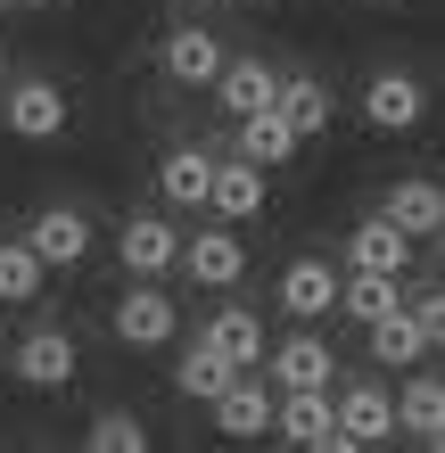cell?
Returning <instances> with one entry per match:
<instances>
[{"mask_svg":"<svg viewBox=\"0 0 445 453\" xmlns=\"http://www.w3.org/2000/svg\"><path fill=\"white\" fill-rule=\"evenodd\" d=\"M272 437L297 445V453H355L330 420V388H280L272 395Z\"/></svg>","mask_w":445,"mask_h":453,"instance_id":"cell-1","label":"cell"},{"mask_svg":"<svg viewBox=\"0 0 445 453\" xmlns=\"http://www.w3.org/2000/svg\"><path fill=\"white\" fill-rule=\"evenodd\" d=\"M9 371H17L34 395H58V388H74V371H83V346H74V330L42 322V330H25V338H17Z\"/></svg>","mask_w":445,"mask_h":453,"instance_id":"cell-2","label":"cell"},{"mask_svg":"<svg viewBox=\"0 0 445 453\" xmlns=\"http://www.w3.org/2000/svg\"><path fill=\"white\" fill-rule=\"evenodd\" d=\"M116 338L133 346V355H157V346L181 338V305H173L157 280H133V288L116 297Z\"/></svg>","mask_w":445,"mask_h":453,"instance_id":"cell-3","label":"cell"},{"mask_svg":"<svg viewBox=\"0 0 445 453\" xmlns=\"http://www.w3.org/2000/svg\"><path fill=\"white\" fill-rule=\"evenodd\" d=\"M0 124H9L17 141H58L66 132V91L42 83V74H25V83L0 91Z\"/></svg>","mask_w":445,"mask_h":453,"instance_id":"cell-4","label":"cell"},{"mask_svg":"<svg viewBox=\"0 0 445 453\" xmlns=\"http://www.w3.org/2000/svg\"><path fill=\"white\" fill-rule=\"evenodd\" d=\"M330 420H338L347 445H387V437H396V395H387L380 380H347L338 404H330Z\"/></svg>","mask_w":445,"mask_h":453,"instance_id":"cell-5","label":"cell"},{"mask_svg":"<svg viewBox=\"0 0 445 453\" xmlns=\"http://www.w3.org/2000/svg\"><path fill=\"white\" fill-rule=\"evenodd\" d=\"M429 116V91H421V74H404V66H380L372 83H363V124L372 132H412Z\"/></svg>","mask_w":445,"mask_h":453,"instance_id":"cell-6","label":"cell"},{"mask_svg":"<svg viewBox=\"0 0 445 453\" xmlns=\"http://www.w3.org/2000/svg\"><path fill=\"white\" fill-rule=\"evenodd\" d=\"M25 248H34L50 273H74V264L91 256V215L83 206H42V215L25 223Z\"/></svg>","mask_w":445,"mask_h":453,"instance_id":"cell-7","label":"cell"},{"mask_svg":"<svg viewBox=\"0 0 445 453\" xmlns=\"http://www.w3.org/2000/svg\"><path fill=\"white\" fill-rule=\"evenodd\" d=\"M181 273H190L198 288H240L248 280V248H240V231L215 223V231H198V239H181Z\"/></svg>","mask_w":445,"mask_h":453,"instance_id":"cell-8","label":"cell"},{"mask_svg":"<svg viewBox=\"0 0 445 453\" xmlns=\"http://www.w3.org/2000/svg\"><path fill=\"white\" fill-rule=\"evenodd\" d=\"M116 256H124V280H165L173 256H181V231L165 215H133L116 231Z\"/></svg>","mask_w":445,"mask_h":453,"instance_id":"cell-9","label":"cell"},{"mask_svg":"<svg viewBox=\"0 0 445 453\" xmlns=\"http://www.w3.org/2000/svg\"><path fill=\"white\" fill-rule=\"evenodd\" d=\"M412 248H421V239L412 231H396L387 215H363L355 231H347V273H412Z\"/></svg>","mask_w":445,"mask_h":453,"instance_id":"cell-10","label":"cell"},{"mask_svg":"<svg viewBox=\"0 0 445 453\" xmlns=\"http://www.w3.org/2000/svg\"><path fill=\"white\" fill-rule=\"evenodd\" d=\"M265 371L272 388H330L338 380V363H330V338H313V330H297V338H280V346H265Z\"/></svg>","mask_w":445,"mask_h":453,"instance_id":"cell-11","label":"cell"},{"mask_svg":"<svg viewBox=\"0 0 445 453\" xmlns=\"http://www.w3.org/2000/svg\"><path fill=\"white\" fill-rule=\"evenodd\" d=\"M206 412H215V429H223V437H240V445H248V437H265V429H272V388L256 380V371H231L223 395H215Z\"/></svg>","mask_w":445,"mask_h":453,"instance_id":"cell-12","label":"cell"},{"mask_svg":"<svg viewBox=\"0 0 445 453\" xmlns=\"http://www.w3.org/2000/svg\"><path fill=\"white\" fill-rule=\"evenodd\" d=\"M206 206H215V223H256V215H265V165H248V157H215Z\"/></svg>","mask_w":445,"mask_h":453,"instance_id":"cell-13","label":"cell"},{"mask_svg":"<svg viewBox=\"0 0 445 453\" xmlns=\"http://www.w3.org/2000/svg\"><path fill=\"white\" fill-rule=\"evenodd\" d=\"M396 429L412 445H445V388H437V371L429 363H412V380L396 395Z\"/></svg>","mask_w":445,"mask_h":453,"instance_id":"cell-14","label":"cell"},{"mask_svg":"<svg viewBox=\"0 0 445 453\" xmlns=\"http://www.w3.org/2000/svg\"><path fill=\"white\" fill-rule=\"evenodd\" d=\"M223 58H231V50H223V34H206V25H181V34H165V74H173L181 91H206Z\"/></svg>","mask_w":445,"mask_h":453,"instance_id":"cell-15","label":"cell"},{"mask_svg":"<svg viewBox=\"0 0 445 453\" xmlns=\"http://www.w3.org/2000/svg\"><path fill=\"white\" fill-rule=\"evenodd\" d=\"M330 305H338V273L322 256H297L289 273H280V313H289V322H322Z\"/></svg>","mask_w":445,"mask_h":453,"instance_id":"cell-16","label":"cell"},{"mask_svg":"<svg viewBox=\"0 0 445 453\" xmlns=\"http://www.w3.org/2000/svg\"><path fill=\"white\" fill-rule=\"evenodd\" d=\"M198 338L215 346V355H223L231 371H256V363H265V322H256L248 305H215V313H206V330H198Z\"/></svg>","mask_w":445,"mask_h":453,"instance_id":"cell-17","label":"cell"},{"mask_svg":"<svg viewBox=\"0 0 445 453\" xmlns=\"http://www.w3.org/2000/svg\"><path fill=\"white\" fill-rule=\"evenodd\" d=\"M380 215L396 223V231H412V239H437L445 231V190L429 173H412V181H396V190L380 198Z\"/></svg>","mask_w":445,"mask_h":453,"instance_id":"cell-18","label":"cell"},{"mask_svg":"<svg viewBox=\"0 0 445 453\" xmlns=\"http://www.w3.org/2000/svg\"><path fill=\"white\" fill-rule=\"evenodd\" d=\"M206 181H215V157H206V149H165V165H157V198H165L173 215H198Z\"/></svg>","mask_w":445,"mask_h":453,"instance_id":"cell-19","label":"cell"},{"mask_svg":"<svg viewBox=\"0 0 445 453\" xmlns=\"http://www.w3.org/2000/svg\"><path fill=\"white\" fill-rule=\"evenodd\" d=\"M231 124H240V157H248V165H265V173H272V165H289V157L305 149L280 108H248V116H231Z\"/></svg>","mask_w":445,"mask_h":453,"instance_id":"cell-20","label":"cell"},{"mask_svg":"<svg viewBox=\"0 0 445 453\" xmlns=\"http://www.w3.org/2000/svg\"><path fill=\"white\" fill-rule=\"evenodd\" d=\"M272 83H280V74H272L265 58H223L206 91L223 99V116H248V108H272Z\"/></svg>","mask_w":445,"mask_h":453,"instance_id":"cell-21","label":"cell"},{"mask_svg":"<svg viewBox=\"0 0 445 453\" xmlns=\"http://www.w3.org/2000/svg\"><path fill=\"white\" fill-rule=\"evenodd\" d=\"M272 108L289 116L297 141H313V132H330V83H322V74H280V83H272Z\"/></svg>","mask_w":445,"mask_h":453,"instance_id":"cell-22","label":"cell"},{"mask_svg":"<svg viewBox=\"0 0 445 453\" xmlns=\"http://www.w3.org/2000/svg\"><path fill=\"white\" fill-rule=\"evenodd\" d=\"M363 338H372V363H396V371H412V363H429V355H437L404 305H387L380 322H363Z\"/></svg>","mask_w":445,"mask_h":453,"instance_id":"cell-23","label":"cell"},{"mask_svg":"<svg viewBox=\"0 0 445 453\" xmlns=\"http://www.w3.org/2000/svg\"><path fill=\"white\" fill-rule=\"evenodd\" d=\"M387 305H404V280L396 273H338V305L330 313H347V322H380Z\"/></svg>","mask_w":445,"mask_h":453,"instance_id":"cell-24","label":"cell"},{"mask_svg":"<svg viewBox=\"0 0 445 453\" xmlns=\"http://www.w3.org/2000/svg\"><path fill=\"white\" fill-rule=\"evenodd\" d=\"M223 380H231V363H223L206 338H190V346H181V363H173V395H181V404H215V395H223Z\"/></svg>","mask_w":445,"mask_h":453,"instance_id":"cell-25","label":"cell"},{"mask_svg":"<svg viewBox=\"0 0 445 453\" xmlns=\"http://www.w3.org/2000/svg\"><path fill=\"white\" fill-rule=\"evenodd\" d=\"M50 280V264L25 248V239H0V305H34Z\"/></svg>","mask_w":445,"mask_h":453,"instance_id":"cell-26","label":"cell"},{"mask_svg":"<svg viewBox=\"0 0 445 453\" xmlns=\"http://www.w3.org/2000/svg\"><path fill=\"white\" fill-rule=\"evenodd\" d=\"M83 445H91V453H149V420L124 412V404H108V412L83 429Z\"/></svg>","mask_w":445,"mask_h":453,"instance_id":"cell-27","label":"cell"},{"mask_svg":"<svg viewBox=\"0 0 445 453\" xmlns=\"http://www.w3.org/2000/svg\"><path fill=\"white\" fill-rule=\"evenodd\" d=\"M404 313L421 322V338H429V346H445V297H437V288H421V297H404Z\"/></svg>","mask_w":445,"mask_h":453,"instance_id":"cell-28","label":"cell"},{"mask_svg":"<svg viewBox=\"0 0 445 453\" xmlns=\"http://www.w3.org/2000/svg\"><path fill=\"white\" fill-rule=\"evenodd\" d=\"M9 9H58V0H9Z\"/></svg>","mask_w":445,"mask_h":453,"instance_id":"cell-29","label":"cell"},{"mask_svg":"<svg viewBox=\"0 0 445 453\" xmlns=\"http://www.w3.org/2000/svg\"><path fill=\"white\" fill-rule=\"evenodd\" d=\"M181 9H215V0H181Z\"/></svg>","mask_w":445,"mask_h":453,"instance_id":"cell-30","label":"cell"},{"mask_svg":"<svg viewBox=\"0 0 445 453\" xmlns=\"http://www.w3.org/2000/svg\"><path fill=\"white\" fill-rule=\"evenodd\" d=\"M363 9H396V0H363Z\"/></svg>","mask_w":445,"mask_h":453,"instance_id":"cell-31","label":"cell"},{"mask_svg":"<svg viewBox=\"0 0 445 453\" xmlns=\"http://www.w3.org/2000/svg\"><path fill=\"white\" fill-rule=\"evenodd\" d=\"M248 9H280V0H248Z\"/></svg>","mask_w":445,"mask_h":453,"instance_id":"cell-32","label":"cell"},{"mask_svg":"<svg viewBox=\"0 0 445 453\" xmlns=\"http://www.w3.org/2000/svg\"><path fill=\"white\" fill-rule=\"evenodd\" d=\"M0 17H9V0H0Z\"/></svg>","mask_w":445,"mask_h":453,"instance_id":"cell-33","label":"cell"}]
</instances>
